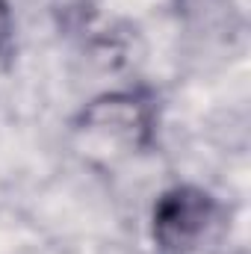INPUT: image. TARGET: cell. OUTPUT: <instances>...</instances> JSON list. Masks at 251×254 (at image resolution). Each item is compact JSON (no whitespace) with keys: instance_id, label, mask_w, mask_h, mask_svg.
<instances>
[{"instance_id":"1","label":"cell","mask_w":251,"mask_h":254,"mask_svg":"<svg viewBox=\"0 0 251 254\" xmlns=\"http://www.w3.org/2000/svg\"><path fill=\"white\" fill-rule=\"evenodd\" d=\"M216 204L198 190H175L160 198L154 213V237L169 252L192 249L210 228Z\"/></svg>"},{"instance_id":"2","label":"cell","mask_w":251,"mask_h":254,"mask_svg":"<svg viewBox=\"0 0 251 254\" xmlns=\"http://www.w3.org/2000/svg\"><path fill=\"white\" fill-rule=\"evenodd\" d=\"M9 36H12V15H9V6L0 0V51L6 48Z\"/></svg>"}]
</instances>
